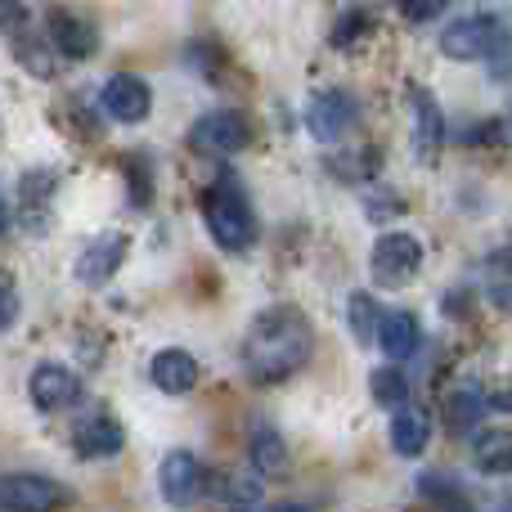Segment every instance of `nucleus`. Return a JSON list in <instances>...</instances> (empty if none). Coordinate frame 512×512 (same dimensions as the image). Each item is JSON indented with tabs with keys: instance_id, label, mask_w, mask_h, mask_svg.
Masks as SVG:
<instances>
[{
	"instance_id": "nucleus-1",
	"label": "nucleus",
	"mask_w": 512,
	"mask_h": 512,
	"mask_svg": "<svg viewBox=\"0 0 512 512\" xmlns=\"http://www.w3.org/2000/svg\"><path fill=\"white\" fill-rule=\"evenodd\" d=\"M310 346H315L310 319L292 306H270L252 319L248 337H243V364H248L252 382L274 387L306 369Z\"/></svg>"
},
{
	"instance_id": "nucleus-2",
	"label": "nucleus",
	"mask_w": 512,
	"mask_h": 512,
	"mask_svg": "<svg viewBox=\"0 0 512 512\" xmlns=\"http://www.w3.org/2000/svg\"><path fill=\"white\" fill-rule=\"evenodd\" d=\"M203 221H207V234L216 239V248L225 252H248L256 243V216H252V203L230 176H221L203 198Z\"/></svg>"
},
{
	"instance_id": "nucleus-3",
	"label": "nucleus",
	"mask_w": 512,
	"mask_h": 512,
	"mask_svg": "<svg viewBox=\"0 0 512 512\" xmlns=\"http://www.w3.org/2000/svg\"><path fill=\"white\" fill-rule=\"evenodd\" d=\"M427 261V248L418 234H405V230H391V234H378L369 252V270L382 288H405Z\"/></svg>"
},
{
	"instance_id": "nucleus-4",
	"label": "nucleus",
	"mask_w": 512,
	"mask_h": 512,
	"mask_svg": "<svg viewBox=\"0 0 512 512\" xmlns=\"http://www.w3.org/2000/svg\"><path fill=\"white\" fill-rule=\"evenodd\" d=\"M189 144L198 153H212V158H230V153H243L252 144V122L239 108H216V113H203L189 126Z\"/></svg>"
},
{
	"instance_id": "nucleus-5",
	"label": "nucleus",
	"mask_w": 512,
	"mask_h": 512,
	"mask_svg": "<svg viewBox=\"0 0 512 512\" xmlns=\"http://www.w3.org/2000/svg\"><path fill=\"white\" fill-rule=\"evenodd\" d=\"M68 486L41 472H0V512H59Z\"/></svg>"
},
{
	"instance_id": "nucleus-6",
	"label": "nucleus",
	"mask_w": 512,
	"mask_h": 512,
	"mask_svg": "<svg viewBox=\"0 0 512 512\" xmlns=\"http://www.w3.org/2000/svg\"><path fill=\"white\" fill-rule=\"evenodd\" d=\"M360 126V104H355L346 90H324V95L310 99L306 108V131L315 135L319 144H337Z\"/></svg>"
},
{
	"instance_id": "nucleus-7",
	"label": "nucleus",
	"mask_w": 512,
	"mask_h": 512,
	"mask_svg": "<svg viewBox=\"0 0 512 512\" xmlns=\"http://www.w3.org/2000/svg\"><path fill=\"white\" fill-rule=\"evenodd\" d=\"M508 27L499 23L495 14H468V18H459V23H450L441 32V50L450 54V59H486L490 50L499 45V36H504Z\"/></svg>"
},
{
	"instance_id": "nucleus-8",
	"label": "nucleus",
	"mask_w": 512,
	"mask_h": 512,
	"mask_svg": "<svg viewBox=\"0 0 512 512\" xmlns=\"http://www.w3.org/2000/svg\"><path fill=\"white\" fill-rule=\"evenodd\" d=\"M99 104H104V113L113 117V122L140 126L144 117L153 113V90H149V81L135 77V72H113V77L104 81V90H99Z\"/></svg>"
},
{
	"instance_id": "nucleus-9",
	"label": "nucleus",
	"mask_w": 512,
	"mask_h": 512,
	"mask_svg": "<svg viewBox=\"0 0 512 512\" xmlns=\"http://www.w3.org/2000/svg\"><path fill=\"white\" fill-rule=\"evenodd\" d=\"M27 391H32V405L41 414H63L81 400V378L68 369V364H36L32 378H27Z\"/></svg>"
},
{
	"instance_id": "nucleus-10",
	"label": "nucleus",
	"mask_w": 512,
	"mask_h": 512,
	"mask_svg": "<svg viewBox=\"0 0 512 512\" xmlns=\"http://www.w3.org/2000/svg\"><path fill=\"white\" fill-rule=\"evenodd\" d=\"M203 486H207V472H203V463H198V454L171 450L167 459H162L158 490H162V499H167L171 508H189L198 495H203Z\"/></svg>"
},
{
	"instance_id": "nucleus-11",
	"label": "nucleus",
	"mask_w": 512,
	"mask_h": 512,
	"mask_svg": "<svg viewBox=\"0 0 512 512\" xmlns=\"http://www.w3.org/2000/svg\"><path fill=\"white\" fill-rule=\"evenodd\" d=\"M122 261H126V234H99V239H90L86 248H81L72 274H77V283H86V288H104Z\"/></svg>"
},
{
	"instance_id": "nucleus-12",
	"label": "nucleus",
	"mask_w": 512,
	"mask_h": 512,
	"mask_svg": "<svg viewBox=\"0 0 512 512\" xmlns=\"http://www.w3.org/2000/svg\"><path fill=\"white\" fill-rule=\"evenodd\" d=\"M149 378H153V387L167 391V396H185V391L198 387V360L189 351H180V346H167V351L153 355Z\"/></svg>"
},
{
	"instance_id": "nucleus-13",
	"label": "nucleus",
	"mask_w": 512,
	"mask_h": 512,
	"mask_svg": "<svg viewBox=\"0 0 512 512\" xmlns=\"http://www.w3.org/2000/svg\"><path fill=\"white\" fill-rule=\"evenodd\" d=\"M409 117H414V149L423 158H436V149L445 144V113L423 86L409 90Z\"/></svg>"
},
{
	"instance_id": "nucleus-14",
	"label": "nucleus",
	"mask_w": 512,
	"mask_h": 512,
	"mask_svg": "<svg viewBox=\"0 0 512 512\" xmlns=\"http://www.w3.org/2000/svg\"><path fill=\"white\" fill-rule=\"evenodd\" d=\"M72 445H77L81 459H113V454L126 445V432H122V423H113L108 414H95L77 427Z\"/></svg>"
},
{
	"instance_id": "nucleus-15",
	"label": "nucleus",
	"mask_w": 512,
	"mask_h": 512,
	"mask_svg": "<svg viewBox=\"0 0 512 512\" xmlns=\"http://www.w3.org/2000/svg\"><path fill=\"white\" fill-rule=\"evenodd\" d=\"M418 342H423V328L409 310H387L378 319V346L387 351V360H409L418 351Z\"/></svg>"
},
{
	"instance_id": "nucleus-16",
	"label": "nucleus",
	"mask_w": 512,
	"mask_h": 512,
	"mask_svg": "<svg viewBox=\"0 0 512 512\" xmlns=\"http://www.w3.org/2000/svg\"><path fill=\"white\" fill-rule=\"evenodd\" d=\"M50 41L63 59H90L99 45V32L86 23V18H72V14H50Z\"/></svg>"
},
{
	"instance_id": "nucleus-17",
	"label": "nucleus",
	"mask_w": 512,
	"mask_h": 512,
	"mask_svg": "<svg viewBox=\"0 0 512 512\" xmlns=\"http://www.w3.org/2000/svg\"><path fill=\"white\" fill-rule=\"evenodd\" d=\"M427 445H432V418H427L423 409H400V414L391 418V450H396L400 459H418Z\"/></svg>"
},
{
	"instance_id": "nucleus-18",
	"label": "nucleus",
	"mask_w": 512,
	"mask_h": 512,
	"mask_svg": "<svg viewBox=\"0 0 512 512\" xmlns=\"http://www.w3.org/2000/svg\"><path fill=\"white\" fill-rule=\"evenodd\" d=\"M472 459L486 477H512V432L508 427H490V432L477 436L472 445Z\"/></svg>"
},
{
	"instance_id": "nucleus-19",
	"label": "nucleus",
	"mask_w": 512,
	"mask_h": 512,
	"mask_svg": "<svg viewBox=\"0 0 512 512\" xmlns=\"http://www.w3.org/2000/svg\"><path fill=\"white\" fill-rule=\"evenodd\" d=\"M248 459L256 463L261 477H283V472H288V445H283V436L274 432L270 423H261V427H252Z\"/></svg>"
},
{
	"instance_id": "nucleus-20",
	"label": "nucleus",
	"mask_w": 512,
	"mask_h": 512,
	"mask_svg": "<svg viewBox=\"0 0 512 512\" xmlns=\"http://www.w3.org/2000/svg\"><path fill=\"white\" fill-rule=\"evenodd\" d=\"M369 387H373V400L387 409H400L409 400V378L400 369H373Z\"/></svg>"
},
{
	"instance_id": "nucleus-21",
	"label": "nucleus",
	"mask_w": 512,
	"mask_h": 512,
	"mask_svg": "<svg viewBox=\"0 0 512 512\" xmlns=\"http://www.w3.org/2000/svg\"><path fill=\"white\" fill-rule=\"evenodd\" d=\"M481 409H486V400H481L472 387L454 391V396L445 400V418H450V427H454V432H468V427L481 418Z\"/></svg>"
},
{
	"instance_id": "nucleus-22",
	"label": "nucleus",
	"mask_w": 512,
	"mask_h": 512,
	"mask_svg": "<svg viewBox=\"0 0 512 512\" xmlns=\"http://www.w3.org/2000/svg\"><path fill=\"white\" fill-rule=\"evenodd\" d=\"M346 310H351V333L360 337V342H373V337H378V306H373L369 292H351Z\"/></svg>"
},
{
	"instance_id": "nucleus-23",
	"label": "nucleus",
	"mask_w": 512,
	"mask_h": 512,
	"mask_svg": "<svg viewBox=\"0 0 512 512\" xmlns=\"http://www.w3.org/2000/svg\"><path fill=\"white\" fill-rule=\"evenodd\" d=\"M54 185L59 180L50 176V171H32V176H23V185H18V203L23 207H45L54 194Z\"/></svg>"
},
{
	"instance_id": "nucleus-24",
	"label": "nucleus",
	"mask_w": 512,
	"mask_h": 512,
	"mask_svg": "<svg viewBox=\"0 0 512 512\" xmlns=\"http://www.w3.org/2000/svg\"><path fill=\"white\" fill-rule=\"evenodd\" d=\"M18 310H23V297H18V283L9 270H0V333L18 324Z\"/></svg>"
},
{
	"instance_id": "nucleus-25",
	"label": "nucleus",
	"mask_w": 512,
	"mask_h": 512,
	"mask_svg": "<svg viewBox=\"0 0 512 512\" xmlns=\"http://www.w3.org/2000/svg\"><path fill=\"white\" fill-rule=\"evenodd\" d=\"M396 5L409 23H432V18H441L450 9V0H396Z\"/></svg>"
},
{
	"instance_id": "nucleus-26",
	"label": "nucleus",
	"mask_w": 512,
	"mask_h": 512,
	"mask_svg": "<svg viewBox=\"0 0 512 512\" xmlns=\"http://www.w3.org/2000/svg\"><path fill=\"white\" fill-rule=\"evenodd\" d=\"M364 27H369V14L364 9H346L333 27V45H351L355 36H364Z\"/></svg>"
},
{
	"instance_id": "nucleus-27",
	"label": "nucleus",
	"mask_w": 512,
	"mask_h": 512,
	"mask_svg": "<svg viewBox=\"0 0 512 512\" xmlns=\"http://www.w3.org/2000/svg\"><path fill=\"white\" fill-rule=\"evenodd\" d=\"M486 59H490V77H495V81H508L512 77V32L499 36V45L486 54Z\"/></svg>"
},
{
	"instance_id": "nucleus-28",
	"label": "nucleus",
	"mask_w": 512,
	"mask_h": 512,
	"mask_svg": "<svg viewBox=\"0 0 512 512\" xmlns=\"http://www.w3.org/2000/svg\"><path fill=\"white\" fill-rule=\"evenodd\" d=\"M27 5L23 0H0V32H23L27 27Z\"/></svg>"
},
{
	"instance_id": "nucleus-29",
	"label": "nucleus",
	"mask_w": 512,
	"mask_h": 512,
	"mask_svg": "<svg viewBox=\"0 0 512 512\" xmlns=\"http://www.w3.org/2000/svg\"><path fill=\"white\" fill-rule=\"evenodd\" d=\"M23 63H27V72H32V77H50V72H54V59L41 50V45H23Z\"/></svg>"
},
{
	"instance_id": "nucleus-30",
	"label": "nucleus",
	"mask_w": 512,
	"mask_h": 512,
	"mask_svg": "<svg viewBox=\"0 0 512 512\" xmlns=\"http://www.w3.org/2000/svg\"><path fill=\"white\" fill-rule=\"evenodd\" d=\"M495 306L512 310V283H508V288H495Z\"/></svg>"
},
{
	"instance_id": "nucleus-31",
	"label": "nucleus",
	"mask_w": 512,
	"mask_h": 512,
	"mask_svg": "<svg viewBox=\"0 0 512 512\" xmlns=\"http://www.w3.org/2000/svg\"><path fill=\"white\" fill-rule=\"evenodd\" d=\"M270 512H319V508H310V504H274Z\"/></svg>"
},
{
	"instance_id": "nucleus-32",
	"label": "nucleus",
	"mask_w": 512,
	"mask_h": 512,
	"mask_svg": "<svg viewBox=\"0 0 512 512\" xmlns=\"http://www.w3.org/2000/svg\"><path fill=\"white\" fill-rule=\"evenodd\" d=\"M9 230V203H5V189H0V234Z\"/></svg>"
},
{
	"instance_id": "nucleus-33",
	"label": "nucleus",
	"mask_w": 512,
	"mask_h": 512,
	"mask_svg": "<svg viewBox=\"0 0 512 512\" xmlns=\"http://www.w3.org/2000/svg\"><path fill=\"white\" fill-rule=\"evenodd\" d=\"M495 512H512V504H504V508H495Z\"/></svg>"
}]
</instances>
